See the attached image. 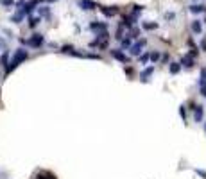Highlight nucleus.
<instances>
[{"label":"nucleus","instance_id":"obj_14","mask_svg":"<svg viewBox=\"0 0 206 179\" xmlns=\"http://www.w3.org/2000/svg\"><path fill=\"white\" fill-rule=\"evenodd\" d=\"M151 59H152V61H158V59H160V54H158V52H152V54H151Z\"/></svg>","mask_w":206,"mask_h":179},{"label":"nucleus","instance_id":"obj_10","mask_svg":"<svg viewBox=\"0 0 206 179\" xmlns=\"http://www.w3.org/2000/svg\"><path fill=\"white\" fill-rule=\"evenodd\" d=\"M102 13L106 14V16H113V14L117 13V9H104V7H102Z\"/></svg>","mask_w":206,"mask_h":179},{"label":"nucleus","instance_id":"obj_6","mask_svg":"<svg viewBox=\"0 0 206 179\" xmlns=\"http://www.w3.org/2000/svg\"><path fill=\"white\" fill-rule=\"evenodd\" d=\"M169 70H170V73H179V70H181V63H170Z\"/></svg>","mask_w":206,"mask_h":179},{"label":"nucleus","instance_id":"obj_15","mask_svg":"<svg viewBox=\"0 0 206 179\" xmlns=\"http://www.w3.org/2000/svg\"><path fill=\"white\" fill-rule=\"evenodd\" d=\"M195 172L199 174L201 177H204V179H206V172H204V170H201V168H195Z\"/></svg>","mask_w":206,"mask_h":179},{"label":"nucleus","instance_id":"obj_8","mask_svg":"<svg viewBox=\"0 0 206 179\" xmlns=\"http://www.w3.org/2000/svg\"><path fill=\"white\" fill-rule=\"evenodd\" d=\"M190 11L192 13H206L204 6H190Z\"/></svg>","mask_w":206,"mask_h":179},{"label":"nucleus","instance_id":"obj_2","mask_svg":"<svg viewBox=\"0 0 206 179\" xmlns=\"http://www.w3.org/2000/svg\"><path fill=\"white\" fill-rule=\"evenodd\" d=\"M181 66H185V68H188V70H190V68L194 66V57L190 56V54H186V56L181 59Z\"/></svg>","mask_w":206,"mask_h":179},{"label":"nucleus","instance_id":"obj_11","mask_svg":"<svg viewBox=\"0 0 206 179\" xmlns=\"http://www.w3.org/2000/svg\"><path fill=\"white\" fill-rule=\"evenodd\" d=\"M179 115H181V118H183V120H186V111H185V106H181V107H179Z\"/></svg>","mask_w":206,"mask_h":179},{"label":"nucleus","instance_id":"obj_3","mask_svg":"<svg viewBox=\"0 0 206 179\" xmlns=\"http://www.w3.org/2000/svg\"><path fill=\"white\" fill-rule=\"evenodd\" d=\"M29 45H32V47H38V45H41L43 43V38L40 34H34V38H32V40H29Z\"/></svg>","mask_w":206,"mask_h":179},{"label":"nucleus","instance_id":"obj_18","mask_svg":"<svg viewBox=\"0 0 206 179\" xmlns=\"http://www.w3.org/2000/svg\"><path fill=\"white\" fill-rule=\"evenodd\" d=\"M203 129H204V133H206V122H204V124H203Z\"/></svg>","mask_w":206,"mask_h":179},{"label":"nucleus","instance_id":"obj_4","mask_svg":"<svg viewBox=\"0 0 206 179\" xmlns=\"http://www.w3.org/2000/svg\"><path fill=\"white\" fill-rule=\"evenodd\" d=\"M192 31L195 32V34H201V31H203V23H201L199 20H194L192 21Z\"/></svg>","mask_w":206,"mask_h":179},{"label":"nucleus","instance_id":"obj_16","mask_svg":"<svg viewBox=\"0 0 206 179\" xmlns=\"http://www.w3.org/2000/svg\"><path fill=\"white\" fill-rule=\"evenodd\" d=\"M38 21H40L38 18H31V21H29V25H31V27H34V25L38 23Z\"/></svg>","mask_w":206,"mask_h":179},{"label":"nucleus","instance_id":"obj_13","mask_svg":"<svg viewBox=\"0 0 206 179\" xmlns=\"http://www.w3.org/2000/svg\"><path fill=\"white\" fill-rule=\"evenodd\" d=\"M201 50H203V52H206V38H203V40H201Z\"/></svg>","mask_w":206,"mask_h":179},{"label":"nucleus","instance_id":"obj_9","mask_svg":"<svg viewBox=\"0 0 206 179\" xmlns=\"http://www.w3.org/2000/svg\"><path fill=\"white\" fill-rule=\"evenodd\" d=\"M81 6H84V9H93L95 4H93V2H88V0H81Z\"/></svg>","mask_w":206,"mask_h":179},{"label":"nucleus","instance_id":"obj_17","mask_svg":"<svg viewBox=\"0 0 206 179\" xmlns=\"http://www.w3.org/2000/svg\"><path fill=\"white\" fill-rule=\"evenodd\" d=\"M4 6H13V0H0Z\"/></svg>","mask_w":206,"mask_h":179},{"label":"nucleus","instance_id":"obj_5","mask_svg":"<svg viewBox=\"0 0 206 179\" xmlns=\"http://www.w3.org/2000/svg\"><path fill=\"white\" fill-rule=\"evenodd\" d=\"M143 45H145V40H142V41L136 43L135 47L131 49V52H133V54H140V52H142V49H143Z\"/></svg>","mask_w":206,"mask_h":179},{"label":"nucleus","instance_id":"obj_12","mask_svg":"<svg viewBox=\"0 0 206 179\" xmlns=\"http://www.w3.org/2000/svg\"><path fill=\"white\" fill-rule=\"evenodd\" d=\"M143 27L147 31H151V29H156V23H143Z\"/></svg>","mask_w":206,"mask_h":179},{"label":"nucleus","instance_id":"obj_1","mask_svg":"<svg viewBox=\"0 0 206 179\" xmlns=\"http://www.w3.org/2000/svg\"><path fill=\"white\" fill-rule=\"evenodd\" d=\"M194 120L197 122V124L204 122V107L201 106V104H197L195 109H194Z\"/></svg>","mask_w":206,"mask_h":179},{"label":"nucleus","instance_id":"obj_7","mask_svg":"<svg viewBox=\"0 0 206 179\" xmlns=\"http://www.w3.org/2000/svg\"><path fill=\"white\" fill-rule=\"evenodd\" d=\"M152 72H154V66H149V68H147V70H145V72L142 73V81H145V82H147V81H149L147 77H149Z\"/></svg>","mask_w":206,"mask_h":179}]
</instances>
